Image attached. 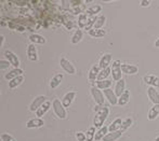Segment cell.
Listing matches in <instances>:
<instances>
[{
	"label": "cell",
	"instance_id": "e575fe53",
	"mask_svg": "<svg viewBox=\"0 0 159 141\" xmlns=\"http://www.w3.org/2000/svg\"><path fill=\"white\" fill-rule=\"evenodd\" d=\"M95 127L94 126H91L88 128V130H87L86 133V137H87V141H93V138L95 137Z\"/></svg>",
	"mask_w": 159,
	"mask_h": 141
},
{
	"label": "cell",
	"instance_id": "4dcf8cb0",
	"mask_svg": "<svg viewBox=\"0 0 159 141\" xmlns=\"http://www.w3.org/2000/svg\"><path fill=\"white\" fill-rule=\"evenodd\" d=\"M23 81H24V77L23 75H20V77H17V78H15V79L11 80V81H9L8 85H9L10 88H15V87H17L19 85H21Z\"/></svg>",
	"mask_w": 159,
	"mask_h": 141
},
{
	"label": "cell",
	"instance_id": "7bdbcfd3",
	"mask_svg": "<svg viewBox=\"0 0 159 141\" xmlns=\"http://www.w3.org/2000/svg\"><path fill=\"white\" fill-rule=\"evenodd\" d=\"M3 42H4V37L3 36H1V44H0V46L2 48V45H3Z\"/></svg>",
	"mask_w": 159,
	"mask_h": 141
},
{
	"label": "cell",
	"instance_id": "ba28073f",
	"mask_svg": "<svg viewBox=\"0 0 159 141\" xmlns=\"http://www.w3.org/2000/svg\"><path fill=\"white\" fill-rule=\"evenodd\" d=\"M4 56H6L7 60H8V62H10L14 68H19L20 67V59H19V57L15 55V53L7 50L6 52H4Z\"/></svg>",
	"mask_w": 159,
	"mask_h": 141
},
{
	"label": "cell",
	"instance_id": "6da1fadb",
	"mask_svg": "<svg viewBox=\"0 0 159 141\" xmlns=\"http://www.w3.org/2000/svg\"><path fill=\"white\" fill-rule=\"evenodd\" d=\"M108 113H109V109L104 107V108H101L98 111H96L94 118H93V126L98 127V128H101L103 127V124L104 122L106 121L107 116H108Z\"/></svg>",
	"mask_w": 159,
	"mask_h": 141
},
{
	"label": "cell",
	"instance_id": "d6986e66",
	"mask_svg": "<svg viewBox=\"0 0 159 141\" xmlns=\"http://www.w3.org/2000/svg\"><path fill=\"white\" fill-rule=\"evenodd\" d=\"M30 41L33 44H44L46 43V38L41 35H37V33H32V35L28 37Z\"/></svg>",
	"mask_w": 159,
	"mask_h": 141
},
{
	"label": "cell",
	"instance_id": "e0dca14e",
	"mask_svg": "<svg viewBox=\"0 0 159 141\" xmlns=\"http://www.w3.org/2000/svg\"><path fill=\"white\" fill-rule=\"evenodd\" d=\"M126 81H125L124 79L119 80V81L116 83L115 85V94L117 97H120V96L122 95V94L125 93V91H126Z\"/></svg>",
	"mask_w": 159,
	"mask_h": 141
},
{
	"label": "cell",
	"instance_id": "8fae6325",
	"mask_svg": "<svg viewBox=\"0 0 159 141\" xmlns=\"http://www.w3.org/2000/svg\"><path fill=\"white\" fill-rule=\"evenodd\" d=\"M44 125V121L40 118H35L30 120L27 123H26V127L30 129L32 128H39V127H42Z\"/></svg>",
	"mask_w": 159,
	"mask_h": 141
},
{
	"label": "cell",
	"instance_id": "d4e9b609",
	"mask_svg": "<svg viewBox=\"0 0 159 141\" xmlns=\"http://www.w3.org/2000/svg\"><path fill=\"white\" fill-rule=\"evenodd\" d=\"M101 11H102V6H101V4H93V6H91L90 8L87 10L86 13L88 14V16H95Z\"/></svg>",
	"mask_w": 159,
	"mask_h": 141
},
{
	"label": "cell",
	"instance_id": "277c9868",
	"mask_svg": "<svg viewBox=\"0 0 159 141\" xmlns=\"http://www.w3.org/2000/svg\"><path fill=\"white\" fill-rule=\"evenodd\" d=\"M60 65H61L62 69H63L65 72L69 73V75H75L76 68L74 67V65L71 64V62H69V60L67 59V58L62 57L61 59H60Z\"/></svg>",
	"mask_w": 159,
	"mask_h": 141
},
{
	"label": "cell",
	"instance_id": "ee69618b",
	"mask_svg": "<svg viewBox=\"0 0 159 141\" xmlns=\"http://www.w3.org/2000/svg\"><path fill=\"white\" fill-rule=\"evenodd\" d=\"M155 141H159V136H158V137H156V139H155Z\"/></svg>",
	"mask_w": 159,
	"mask_h": 141
},
{
	"label": "cell",
	"instance_id": "8992f818",
	"mask_svg": "<svg viewBox=\"0 0 159 141\" xmlns=\"http://www.w3.org/2000/svg\"><path fill=\"white\" fill-rule=\"evenodd\" d=\"M46 101H47L46 96H43V95L37 96V97H36L35 99L33 100L32 104H30V110L32 111V112H36V111H37L38 109H39L40 107H41L42 105H43Z\"/></svg>",
	"mask_w": 159,
	"mask_h": 141
},
{
	"label": "cell",
	"instance_id": "1f68e13d",
	"mask_svg": "<svg viewBox=\"0 0 159 141\" xmlns=\"http://www.w3.org/2000/svg\"><path fill=\"white\" fill-rule=\"evenodd\" d=\"M89 35L91 36V37H94V38H102L104 37L105 35H106V31L103 30V29H91L90 31H89Z\"/></svg>",
	"mask_w": 159,
	"mask_h": 141
},
{
	"label": "cell",
	"instance_id": "4316f807",
	"mask_svg": "<svg viewBox=\"0 0 159 141\" xmlns=\"http://www.w3.org/2000/svg\"><path fill=\"white\" fill-rule=\"evenodd\" d=\"M130 100V92L125 91V93L122 94L120 97H118V105L119 106H126Z\"/></svg>",
	"mask_w": 159,
	"mask_h": 141
},
{
	"label": "cell",
	"instance_id": "f546056e",
	"mask_svg": "<svg viewBox=\"0 0 159 141\" xmlns=\"http://www.w3.org/2000/svg\"><path fill=\"white\" fill-rule=\"evenodd\" d=\"M111 67H108V68L101 70L100 73H98V81L107 80V78H108V75H111Z\"/></svg>",
	"mask_w": 159,
	"mask_h": 141
},
{
	"label": "cell",
	"instance_id": "7402d4cb",
	"mask_svg": "<svg viewBox=\"0 0 159 141\" xmlns=\"http://www.w3.org/2000/svg\"><path fill=\"white\" fill-rule=\"evenodd\" d=\"M63 78H64V75H62V73H57V75H55L50 81V87H51V88H52V89L57 88V87L62 83V81H63Z\"/></svg>",
	"mask_w": 159,
	"mask_h": 141
},
{
	"label": "cell",
	"instance_id": "d590c367",
	"mask_svg": "<svg viewBox=\"0 0 159 141\" xmlns=\"http://www.w3.org/2000/svg\"><path fill=\"white\" fill-rule=\"evenodd\" d=\"M96 19H98V17H96V16H89L88 23H87L86 27H84V30H87L89 32L91 29H93V26H94Z\"/></svg>",
	"mask_w": 159,
	"mask_h": 141
},
{
	"label": "cell",
	"instance_id": "b9f144b4",
	"mask_svg": "<svg viewBox=\"0 0 159 141\" xmlns=\"http://www.w3.org/2000/svg\"><path fill=\"white\" fill-rule=\"evenodd\" d=\"M155 46H156V48H159V38L155 41Z\"/></svg>",
	"mask_w": 159,
	"mask_h": 141
},
{
	"label": "cell",
	"instance_id": "cb8c5ba5",
	"mask_svg": "<svg viewBox=\"0 0 159 141\" xmlns=\"http://www.w3.org/2000/svg\"><path fill=\"white\" fill-rule=\"evenodd\" d=\"M121 124H122V120H121V118H115V120L113 121V123H111V124L109 125V127H108L109 133H113V131L119 130L120 127H121Z\"/></svg>",
	"mask_w": 159,
	"mask_h": 141
},
{
	"label": "cell",
	"instance_id": "9c48e42d",
	"mask_svg": "<svg viewBox=\"0 0 159 141\" xmlns=\"http://www.w3.org/2000/svg\"><path fill=\"white\" fill-rule=\"evenodd\" d=\"M147 96H148V99L154 105H159V93L156 91L155 87L149 86L147 88Z\"/></svg>",
	"mask_w": 159,
	"mask_h": 141
},
{
	"label": "cell",
	"instance_id": "30bf717a",
	"mask_svg": "<svg viewBox=\"0 0 159 141\" xmlns=\"http://www.w3.org/2000/svg\"><path fill=\"white\" fill-rule=\"evenodd\" d=\"M111 58H113V55L109 54V53H106L102 56V58L100 59V62H98V66H100L101 70L103 69H106L109 67L111 65Z\"/></svg>",
	"mask_w": 159,
	"mask_h": 141
},
{
	"label": "cell",
	"instance_id": "3957f363",
	"mask_svg": "<svg viewBox=\"0 0 159 141\" xmlns=\"http://www.w3.org/2000/svg\"><path fill=\"white\" fill-rule=\"evenodd\" d=\"M121 62L120 60H115L111 65V77L113 80L116 82H118L119 80H121L122 75V70H121Z\"/></svg>",
	"mask_w": 159,
	"mask_h": 141
},
{
	"label": "cell",
	"instance_id": "836d02e7",
	"mask_svg": "<svg viewBox=\"0 0 159 141\" xmlns=\"http://www.w3.org/2000/svg\"><path fill=\"white\" fill-rule=\"evenodd\" d=\"M105 22H106V16H105V15H100V16H98V19H96V22L94 24V28L102 29V27L105 24Z\"/></svg>",
	"mask_w": 159,
	"mask_h": 141
},
{
	"label": "cell",
	"instance_id": "ac0fdd59",
	"mask_svg": "<svg viewBox=\"0 0 159 141\" xmlns=\"http://www.w3.org/2000/svg\"><path fill=\"white\" fill-rule=\"evenodd\" d=\"M144 82L145 84H148L149 86L153 87H159V78L155 77V75H145L144 77Z\"/></svg>",
	"mask_w": 159,
	"mask_h": 141
},
{
	"label": "cell",
	"instance_id": "74e56055",
	"mask_svg": "<svg viewBox=\"0 0 159 141\" xmlns=\"http://www.w3.org/2000/svg\"><path fill=\"white\" fill-rule=\"evenodd\" d=\"M1 140L2 141H16L14 137H12L10 134H7V133H3L1 135Z\"/></svg>",
	"mask_w": 159,
	"mask_h": 141
},
{
	"label": "cell",
	"instance_id": "f35d334b",
	"mask_svg": "<svg viewBox=\"0 0 159 141\" xmlns=\"http://www.w3.org/2000/svg\"><path fill=\"white\" fill-rule=\"evenodd\" d=\"M76 138H77L78 141H87L86 134L81 133V131H78V133H76Z\"/></svg>",
	"mask_w": 159,
	"mask_h": 141
},
{
	"label": "cell",
	"instance_id": "5bb4252c",
	"mask_svg": "<svg viewBox=\"0 0 159 141\" xmlns=\"http://www.w3.org/2000/svg\"><path fill=\"white\" fill-rule=\"evenodd\" d=\"M75 97H76V92H69V93L65 94L63 99H62V104H63L65 108H68L70 106L71 102L75 99Z\"/></svg>",
	"mask_w": 159,
	"mask_h": 141
},
{
	"label": "cell",
	"instance_id": "7a4b0ae2",
	"mask_svg": "<svg viewBox=\"0 0 159 141\" xmlns=\"http://www.w3.org/2000/svg\"><path fill=\"white\" fill-rule=\"evenodd\" d=\"M52 109H53V112H54L55 115H57L59 118H61V120H64V118L67 116L66 109H65V107L63 106L62 101H60L59 99H54L52 101Z\"/></svg>",
	"mask_w": 159,
	"mask_h": 141
},
{
	"label": "cell",
	"instance_id": "5b68a950",
	"mask_svg": "<svg viewBox=\"0 0 159 141\" xmlns=\"http://www.w3.org/2000/svg\"><path fill=\"white\" fill-rule=\"evenodd\" d=\"M91 95H92L93 99H94V101L96 102V105H98V106H102L103 104H104L105 99H104V94L101 92V89H98V87H92L91 88Z\"/></svg>",
	"mask_w": 159,
	"mask_h": 141
},
{
	"label": "cell",
	"instance_id": "4fadbf2b",
	"mask_svg": "<svg viewBox=\"0 0 159 141\" xmlns=\"http://www.w3.org/2000/svg\"><path fill=\"white\" fill-rule=\"evenodd\" d=\"M121 70H122V73H126V75H135V73H138L139 68H138V66H135V65L122 64Z\"/></svg>",
	"mask_w": 159,
	"mask_h": 141
},
{
	"label": "cell",
	"instance_id": "52a82bcc",
	"mask_svg": "<svg viewBox=\"0 0 159 141\" xmlns=\"http://www.w3.org/2000/svg\"><path fill=\"white\" fill-rule=\"evenodd\" d=\"M103 94H104L105 98L107 99V101L111 105V106H115V105H118V97L116 96L115 91H111V88H107L103 91Z\"/></svg>",
	"mask_w": 159,
	"mask_h": 141
},
{
	"label": "cell",
	"instance_id": "484cf974",
	"mask_svg": "<svg viewBox=\"0 0 159 141\" xmlns=\"http://www.w3.org/2000/svg\"><path fill=\"white\" fill-rule=\"evenodd\" d=\"M108 127L107 126H103V127H101L100 129H98V131H96V134H95V137H94V139L96 141H98V140H101V139H103V138L105 137V136L108 134Z\"/></svg>",
	"mask_w": 159,
	"mask_h": 141
},
{
	"label": "cell",
	"instance_id": "603a6c76",
	"mask_svg": "<svg viewBox=\"0 0 159 141\" xmlns=\"http://www.w3.org/2000/svg\"><path fill=\"white\" fill-rule=\"evenodd\" d=\"M158 115H159V105H154V106L149 109L147 118H148L149 121H154L157 118Z\"/></svg>",
	"mask_w": 159,
	"mask_h": 141
},
{
	"label": "cell",
	"instance_id": "9a60e30c",
	"mask_svg": "<svg viewBox=\"0 0 159 141\" xmlns=\"http://www.w3.org/2000/svg\"><path fill=\"white\" fill-rule=\"evenodd\" d=\"M23 72L24 71L22 70L21 68H14L11 71H9L8 73H6L4 78H6V80H8V81H11V80L15 79V78L20 77V75H23Z\"/></svg>",
	"mask_w": 159,
	"mask_h": 141
},
{
	"label": "cell",
	"instance_id": "7c38bea8",
	"mask_svg": "<svg viewBox=\"0 0 159 141\" xmlns=\"http://www.w3.org/2000/svg\"><path fill=\"white\" fill-rule=\"evenodd\" d=\"M101 71V68L100 66H98V64L96 65H93L92 68L90 69V71H89V75H88V79L90 82H96V80H98V73H100Z\"/></svg>",
	"mask_w": 159,
	"mask_h": 141
},
{
	"label": "cell",
	"instance_id": "44dd1931",
	"mask_svg": "<svg viewBox=\"0 0 159 141\" xmlns=\"http://www.w3.org/2000/svg\"><path fill=\"white\" fill-rule=\"evenodd\" d=\"M122 136V131L121 130H117V131H113V133H108L104 138L103 141H117L120 137Z\"/></svg>",
	"mask_w": 159,
	"mask_h": 141
},
{
	"label": "cell",
	"instance_id": "60d3db41",
	"mask_svg": "<svg viewBox=\"0 0 159 141\" xmlns=\"http://www.w3.org/2000/svg\"><path fill=\"white\" fill-rule=\"evenodd\" d=\"M149 3H151V1H149V0H142V1L140 2L141 6H148Z\"/></svg>",
	"mask_w": 159,
	"mask_h": 141
},
{
	"label": "cell",
	"instance_id": "ffe728a7",
	"mask_svg": "<svg viewBox=\"0 0 159 141\" xmlns=\"http://www.w3.org/2000/svg\"><path fill=\"white\" fill-rule=\"evenodd\" d=\"M51 106H52V104H51L50 101H48V100H47V101L44 102V104L42 105V106L40 107V108L38 109L37 111H36V115H37L38 118H41V116H43L44 114L48 112L49 109H50V107H51Z\"/></svg>",
	"mask_w": 159,
	"mask_h": 141
},
{
	"label": "cell",
	"instance_id": "2e32d148",
	"mask_svg": "<svg viewBox=\"0 0 159 141\" xmlns=\"http://www.w3.org/2000/svg\"><path fill=\"white\" fill-rule=\"evenodd\" d=\"M27 58L32 62H37L38 60V53L36 50V46L33 43H30L27 46Z\"/></svg>",
	"mask_w": 159,
	"mask_h": 141
},
{
	"label": "cell",
	"instance_id": "83f0119b",
	"mask_svg": "<svg viewBox=\"0 0 159 141\" xmlns=\"http://www.w3.org/2000/svg\"><path fill=\"white\" fill-rule=\"evenodd\" d=\"M82 37H84V32H82L81 29H77V30L74 32L73 37H71V43L73 44H77L81 41Z\"/></svg>",
	"mask_w": 159,
	"mask_h": 141
},
{
	"label": "cell",
	"instance_id": "ab89813d",
	"mask_svg": "<svg viewBox=\"0 0 159 141\" xmlns=\"http://www.w3.org/2000/svg\"><path fill=\"white\" fill-rule=\"evenodd\" d=\"M10 62H8V60H4V59H2L1 62H0V67H1V69L3 70V69H7L9 66H10Z\"/></svg>",
	"mask_w": 159,
	"mask_h": 141
},
{
	"label": "cell",
	"instance_id": "d6a6232c",
	"mask_svg": "<svg viewBox=\"0 0 159 141\" xmlns=\"http://www.w3.org/2000/svg\"><path fill=\"white\" fill-rule=\"evenodd\" d=\"M111 86V80H103V81H96V87L98 89H107Z\"/></svg>",
	"mask_w": 159,
	"mask_h": 141
},
{
	"label": "cell",
	"instance_id": "f1b7e54d",
	"mask_svg": "<svg viewBox=\"0 0 159 141\" xmlns=\"http://www.w3.org/2000/svg\"><path fill=\"white\" fill-rule=\"evenodd\" d=\"M88 19H89V16L87 13H81V14H79V16H78V26L81 28H84L87 25V23H88Z\"/></svg>",
	"mask_w": 159,
	"mask_h": 141
},
{
	"label": "cell",
	"instance_id": "8d00e7d4",
	"mask_svg": "<svg viewBox=\"0 0 159 141\" xmlns=\"http://www.w3.org/2000/svg\"><path fill=\"white\" fill-rule=\"evenodd\" d=\"M132 123H133V120H132L131 118H128L125 121H122V124H121V127H120V130L124 133V131L127 130L129 127H131Z\"/></svg>",
	"mask_w": 159,
	"mask_h": 141
}]
</instances>
